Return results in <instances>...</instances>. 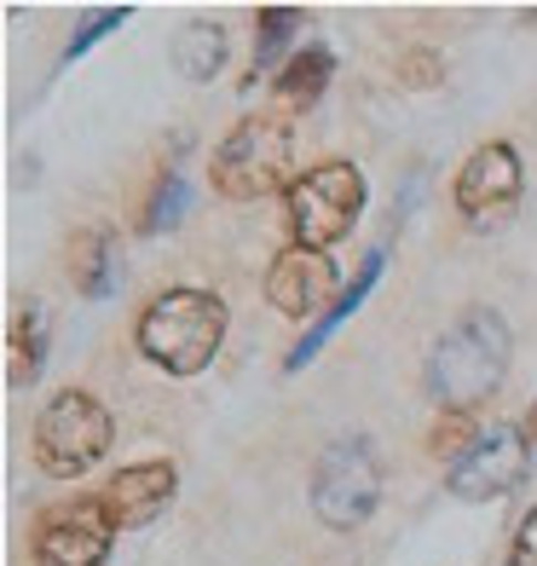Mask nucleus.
I'll return each mask as SVG.
<instances>
[{
  "instance_id": "nucleus-1",
  "label": "nucleus",
  "mask_w": 537,
  "mask_h": 566,
  "mask_svg": "<svg viewBox=\"0 0 537 566\" xmlns=\"http://www.w3.org/2000/svg\"><path fill=\"white\" fill-rule=\"evenodd\" d=\"M508 353H515V336H508L497 306H468V313L428 347V365H422L428 399L440 410H451V417L480 410L503 388Z\"/></svg>"
},
{
  "instance_id": "nucleus-2",
  "label": "nucleus",
  "mask_w": 537,
  "mask_h": 566,
  "mask_svg": "<svg viewBox=\"0 0 537 566\" xmlns=\"http://www.w3.org/2000/svg\"><path fill=\"white\" fill-rule=\"evenodd\" d=\"M139 353L168 376H202L225 342V301L214 290H168L145 306L134 329Z\"/></svg>"
},
{
  "instance_id": "nucleus-3",
  "label": "nucleus",
  "mask_w": 537,
  "mask_h": 566,
  "mask_svg": "<svg viewBox=\"0 0 537 566\" xmlns=\"http://www.w3.org/2000/svg\"><path fill=\"white\" fill-rule=\"evenodd\" d=\"M110 440H116L110 410L82 388L53 394L35 417V462H41V474H53V480H82L87 469H98Z\"/></svg>"
},
{
  "instance_id": "nucleus-4",
  "label": "nucleus",
  "mask_w": 537,
  "mask_h": 566,
  "mask_svg": "<svg viewBox=\"0 0 537 566\" xmlns=\"http://www.w3.org/2000/svg\"><path fill=\"white\" fill-rule=\"evenodd\" d=\"M289 163H295L289 122L284 116H249L214 150V191L225 202H261L289 179Z\"/></svg>"
},
{
  "instance_id": "nucleus-5",
  "label": "nucleus",
  "mask_w": 537,
  "mask_h": 566,
  "mask_svg": "<svg viewBox=\"0 0 537 566\" xmlns=\"http://www.w3.org/2000/svg\"><path fill=\"white\" fill-rule=\"evenodd\" d=\"M365 214V174L352 163H318L289 186V238L329 254Z\"/></svg>"
},
{
  "instance_id": "nucleus-6",
  "label": "nucleus",
  "mask_w": 537,
  "mask_h": 566,
  "mask_svg": "<svg viewBox=\"0 0 537 566\" xmlns=\"http://www.w3.org/2000/svg\"><path fill=\"white\" fill-rule=\"evenodd\" d=\"M381 503V457L365 433L329 440L313 469V509L329 532H358Z\"/></svg>"
},
{
  "instance_id": "nucleus-7",
  "label": "nucleus",
  "mask_w": 537,
  "mask_h": 566,
  "mask_svg": "<svg viewBox=\"0 0 537 566\" xmlns=\"http://www.w3.org/2000/svg\"><path fill=\"white\" fill-rule=\"evenodd\" d=\"M526 474H531L526 422H497L492 433H474V440L451 457L445 485H451V497H463V503H492V497L520 492Z\"/></svg>"
},
{
  "instance_id": "nucleus-8",
  "label": "nucleus",
  "mask_w": 537,
  "mask_h": 566,
  "mask_svg": "<svg viewBox=\"0 0 537 566\" xmlns=\"http://www.w3.org/2000/svg\"><path fill=\"white\" fill-rule=\"evenodd\" d=\"M520 191H526V168H520V150L508 139L480 145L463 163V174H456V209H463V220L474 231L503 226L520 209Z\"/></svg>"
},
{
  "instance_id": "nucleus-9",
  "label": "nucleus",
  "mask_w": 537,
  "mask_h": 566,
  "mask_svg": "<svg viewBox=\"0 0 537 566\" xmlns=\"http://www.w3.org/2000/svg\"><path fill=\"white\" fill-rule=\"evenodd\" d=\"M110 514L98 497L87 503H59L35 526V566H105L110 560Z\"/></svg>"
},
{
  "instance_id": "nucleus-10",
  "label": "nucleus",
  "mask_w": 537,
  "mask_h": 566,
  "mask_svg": "<svg viewBox=\"0 0 537 566\" xmlns=\"http://www.w3.org/2000/svg\"><path fill=\"white\" fill-rule=\"evenodd\" d=\"M341 290H347V283L336 277V261L318 254V249H301V243H289L272 261V272H266V301L284 318H313L318 324L329 306L341 301Z\"/></svg>"
},
{
  "instance_id": "nucleus-11",
  "label": "nucleus",
  "mask_w": 537,
  "mask_h": 566,
  "mask_svg": "<svg viewBox=\"0 0 537 566\" xmlns=\"http://www.w3.org/2000/svg\"><path fill=\"white\" fill-rule=\"evenodd\" d=\"M179 492V469L168 457H150V462H134V469H122L105 492H98V503H105L110 526L116 532H139L150 521H162L168 503Z\"/></svg>"
},
{
  "instance_id": "nucleus-12",
  "label": "nucleus",
  "mask_w": 537,
  "mask_h": 566,
  "mask_svg": "<svg viewBox=\"0 0 537 566\" xmlns=\"http://www.w3.org/2000/svg\"><path fill=\"white\" fill-rule=\"evenodd\" d=\"M381 266H388V243H376V249L365 254V261H358V272H352V283H347V290H341V301L329 306V313H324L318 324H306V336H301V342L289 347V358H284V370H289V376L313 365V358H318V347H324L329 336H336V329H341V324H347V318L358 313V306L370 301V290H376Z\"/></svg>"
},
{
  "instance_id": "nucleus-13",
  "label": "nucleus",
  "mask_w": 537,
  "mask_h": 566,
  "mask_svg": "<svg viewBox=\"0 0 537 566\" xmlns=\"http://www.w3.org/2000/svg\"><path fill=\"white\" fill-rule=\"evenodd\" d=\"M70 277H75V295L87 301H110L122 290V249H116V231L93 226L75 238L70 249Z\"/></svg>"
},
{
  "instance_id": "nucleus-14",
  "label": "nucleus",
  "mask_w": 537,
  "mask_h": 566,
  "mask_svg": "<svg viewBox=\"0 0 537 566\" xmlns=\"http://www.w3.org/2000/svg\"><path fill=\"white\" fill-rule=\"evenodd\" d=\"M41 370H46V306L41 301H23L12 329H7V388L12 394L35 388Z\"/></svg>"
},
{
  "instance_id": "nucleus-15",
  "label": "nucleus",
  "mask_w": 537,
  "mask_h": 566,
  "mask_svg": "<svg viewBox=\"0 0 537 566\" xmlns=\"http://www.w3.org/2000/svg\"><path fill=\"white\" fill-rule=\"evenodd\" d=\"M329 75H336V53H329L324 41H306L284 64V75H277V98H284L289 111H313L329 87Z\"/></svg>"
},
{
  "instance_id": "nucleus-16",
  "label": "nucleus",
  "mask_w": 537,
  "mask_h": 566,
  "mask_svg": "<svg viewBox=\"0 0 537 566\" xmlns=\"http://www.w3.org/2000/svg\"><path fill=\"white\" fill-rule=\"evenodd\" d=\"M173 64L186 82H214L220 64H225V30L220 23H186L173 41Z\"/></svg>"
},
{
  "instance_id": "nucleus-17",
  "label": "nucleus",
  "mask_w": 537,
  "mask_h": 566,
  "mask_svg": "<svg viewBox=\"0 0 537 566\" xmlns=\"http://www.w3.org/2000/svg\"><path fill=\"white\" fill-rule=\"evenodd\" d=\"M295 30H301V12L295 7H266L261 18H254V75L272 70L277 59L289 53Z\"/></svg>"
},
{
  "instance_id": "nucleus-18",
  "label": "nucleus",
  "mask_w": 537,
  "mask_h": 566,
  "mask_svg": "<svg viewBox=\"0 0 537 566\" xmlns=\"http://www.w3.org/2000/svg\"><path fill=\"white\" fill-rule=\"evenodd\" d=\"M186 202H191V191H186V174H162L157 179V191H150V202H145V220H139V231L145 238H162V231H173L179 220H186Z\"/></svg>"
},
{
  "instance_id": "nucleus-19",
  "label": "nucleus",
  "mask_w": 537,
  "mask_h": 566,
  "mask_svg": "<svg viewBox=\"0 0 537 566\" xmlns=\"http://www.w3.org/2000/svg\"><path fill=\"white\" fill-rule=\"evenodd\" d=\"M122 23H127V7H105V12H93V18L82 23V30L70 35V46H64V64H75L82 53H93V46L105 41L110 30H122Z\"/></svg>"
},
{
  "instance_id": "nucleus-20",
  "label": "nucleus",
  "mask_w": 537,
  "mask_h": 566,
  "mask_svg": "<svg viewBox=\"0 0 537 566\" xmlns=\"http://www.w3.org/2000/svg\"><path fill=\"white\" fill-rule=\"evenodd\" d=\"M508 566H537V509L520 521L515 544H508Z\"/></svg>"
},
{
  "instance_id": "nucleus-21",
  "label": "nucleus",
  "mask_w": 537,
  "mask_h": 566,
  "mask_svg": "<svg viewBox=\"0 0 537 566\" xmlns=\"http://www.w3.org/2000/svg\"><path fill=\"white\" fill-rule=\"evenodd\" d=\"M526 433H531V446H537V410H531V417H526Z\"/></svg>"
}]
</instances>
